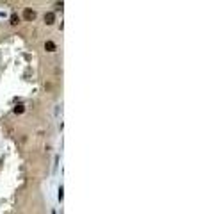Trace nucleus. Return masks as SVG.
I'll list each match as a JSON object with an SVG mask.
<instances>
[{
    "label": "nucleus",
    "mask_w": 203,
    "mask_h": 214,
    "mask_svg": "<svg viewBox=\"0 0 203 214\" xmlns=\"http://www.w3.org/2000/svg\"><path fill=\"white\" fill-rule=\"evenodd\" d=\"M23 18L29 20V22H32V20L36 18V13L32 11V9H25V11H23Z\"/></svg>",
    "instance_id": "1"
},
{
    "label": "nucleus",
    "mask_w": 203,
    "mask_h": 214,
    "mask_svg": "<svg viewBox=\"0 0 203 214\" xmlns=\"http://www.w3.org/2000/svg\"><path fill=\"white\" fill-rule=\"evenodd\" d=\"M53 22H55V14H53V13H46L45 14V23L46 25H52Z\"/></svg>",
    "instance_id": "2"
},
{
    "label": "nucleus",
    "mask_w": 203,
    "mask_h": 214,
    "mask_svg": "<svg viewBox=\"0 0 203 214\" xmlns=\"http://www.w3.org/2000/svg\"><path fill=\"white\" fill-rule=\"evenodd\" d=\"M45 50H46V52H53V50H55V43H53V41H46L45 43Z\"/></svg>",
    "instance_id": "3"
},
{
    "label": "nucleus",
    "mask_w": 203,
    "mask_h": 214,
    "mask_svg": "<svg viewBox=\"0 0 203 214\" xmlns=\"http://www.w3.org/2000/svg\"><path fill=\"white\" fill-rule=\"evenodd\" d=\"M18 22H20L18 14H16V13H14V14H11V25H18Z\"/></svg>",
    "instance_id": "4"
},
{
    "label": "nucleus",
    "mask_w": 203,
    "mask_h": 214,
    "mask_svg": "<svg viewBox=\"0 0 203 214\" xmlns=\"http://www.w3.org/2000/svg\"><path fill=\"white\" fill-rule=\"evenodd\" d=\"M23 111H25V105H21V104H20V105L14 107V114H21Z\"/></svg>",
    "instance_id": "5"
},
{
    "label": "nucleus",
    "mask_w": 203,
    "mask_h": 214,
    "mask_svg": "<svg viewBox=\"0 0 203 214\" xmlns=\"http://www.w3.org/2000/svg\"><path fill=\"white\" fill-rule=\"evenodd\" d=\"M62 191H64V189H62V186H61V187H59V200H62V196H64Z\"/></svg>",
    "instance_id": "6"
}]
</instances>
